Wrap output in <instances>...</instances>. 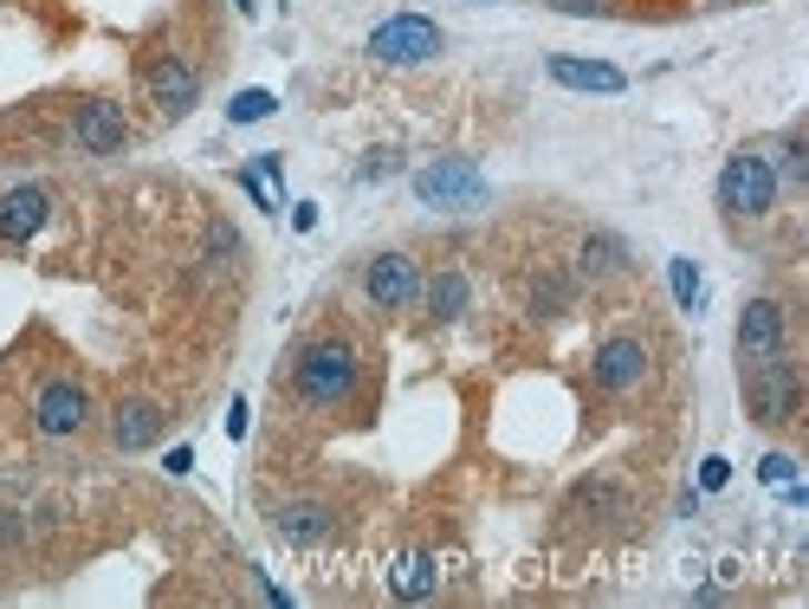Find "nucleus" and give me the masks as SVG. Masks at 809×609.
I'll list each match as a JSON object with an SVG mask.
<instances>
[{"mask_svg":"<svg viewBox=\"0 0 809 609\" xmlns=\"http://www.w3.org/2000/svg\"><path fill=\"white\" fill-rule=\"evenodd\" d=\"M797 396H803V382H797V363L783 350L745 357V409L765 421V428H783V421L797 416Z\"/></svg>","mask_w":809,"mask_h":609,"instance_id":"obj_1","label":"nucleus"},{"mask_svg":"<svg viewBox=\"0 0 809 609\" xmlns=\"http://www.w3.org/2000/svg\"><path fill=\"white\" fill-rule=\"evenodd\" d=\"M777 201V169L765 150H738L726 162V176H719V208L732 214V221H751V214H765Z\"/></svg>","mask_w":809,"mask_h":609,"instance_id":"obj_2","label":"nucleus"},{"mask_svg":"<svg viewBox=\"0 0 809 609\" xmlns=\"http://www.w3.org/2000/svg\"><path fill=\"white\" fill-rule=\"evenodd\" d=\"M298 389H304V402H343V396L357 389V357H350V343H311V350L298 357Z\"/></svg>","mask_w":809,"mask_h":609,"instance_id":"obj_3","label":"nucleus"},{"mask_svg":"<svg viewBox=\"0 0 809 609\" xmlns=\"http://www.w3.org/2000/svg\"><path fill=\"white\" fill-rule=\"evenodd\" d=\"M435 52H441V27L421 20V13H396L369 33V59H382V66H421Z\"/></svg>","mask_w":809,"mask_h":609,"instance_id":"obj_4","label":"nucleus"},{"mask_svg":"<svg viewBox=\"0 0 809 609\" xmlns=\"http://www.w3.org/2000/svg\"><path fill=\"white\" fill-rule=\"evenodd\" d=\"M415 194H421L428 208H479V201H486V176H479L473 162L447 156V162H435V169L415 176Z\"/></svg>","mask_w":809,"mask_h":609,"instance_id":"obj_5","label":"nucleus"},{"mask_svg":"<svg viewBox=\"0 0 809 609\" xmlns=\"http://www.w3.org/2000/svg\"><path fill=\"white\" fill-rule=\"evenodd\" d=\"M363 292L382 304V311H402V304L421 292L415 260H408V253H376V260H369V272H363Z\"/></svg>","mask_w":809,"mask_h":609,"instance_id":"obj_6","label":"nucleus"},{"mask_svg":"<svg viewBox=\"0 0 809 609\" xmlns=\"http://www.w3.org/2000/svg\"><path fill=\"white\" fill-rule=\"evenodd\" d=\"M91 416V396L78 389V382H46L39 389V402H33V421H39V435H72L78 421Z\"/></svg>","mask_w":809,"mask_h":609,"instance_id":"obj_7","label":"nucleus"},{"mask_svg":"<svg viewBox=\"0 0 809 609\" xmlns=\"http://www.w3.org/2000/svg\"><path fill=\"white\" fill-rule=\"evenodd\" d=\"M78 143H84V150L91 156H117L123 150V143H130V123H123V111H117V104H104V98H98V104H78Z\"/></svg>","mask_w":809,"mask_h":609,"instance_id":"obj_8","label":"nucleus"},{"mask_svg":"<svg viewBox=\"0 0 809 609\" xmlns=\"http://www.w3.org/2000/svg\"><path fill=\"white\" fill-rule=\"evenodd\" d=\"M641 377H648V350H641V338H609L602 350H596V382H602V389H635Z\"/></svg>","mask_w":809,"mask_h":609,"instance_id":"obj_9","label":"nucleus"},{"mask_svg":"<svg viewBox=\"0 0 809 609\" xmlns=\"http://www.w3.org/2000/svg\"><path fill=\"white\" fill-rule=\"evenodd\" d=\"M783 350V311L771 299H751L738 318V357H771Z\"/></svg>","mask_w":809,"mask_h":609,"instance_id":"obj_10","label":"nucleus"},{"mask_svg":"<svg viewBox=\"0 0 809 609\" xmlns=\"http://www.w3.org/2000/svg\"><path fill=\"white\" fill-rule=\"evenodd\" d=\"M46 189H13V194H0V240H33L39 228H46Z\"/></svg>","mask_w":809,"mask_h":609,"instance_id":"obj_11","label":"nucleus"},{"mask_svg":"<svg viewBox=\"0 0 809 609\" xmlns=\"http://www.w3.org/2000/svg\"><path fill=\"white\" fill-rule=\"evenodd\" d=\"M149 91H156V104L169 117H182L194 104V91H201V78L188 72L182 59H156V72H149Z\"/></svg>","mask_w":809,"mask_h":609,"instance_id":"obj_12","label":"nucleus"},{"mask_svg":"<svg viewBox=\"0 0 809 609\" xmlns=\"http://www.w3.org/2000/svg\"><path fill=\"white\" fill-rule=\"evenodd\" d=\"M551 78L557 84H570V91H622L628 78L616 66H602V59H551Z\"/></svg>","mask_w":809,"mask_h":609,"instance_id":"obj_13","label":"nucleus"},{"mask_svg":"<svg viewBox=\"0 0 809 609\" xmlns=\"http://www.w3.org/2000/svg\"><path fill=\"white\" fill-rule=\"evenodd\" d=\"M111 435H117V448L137 455V448H149V441L162 435V409H156V402H123L117 421H111Z\"/></svg>","mask_w":809,"mask_h":609,"instance_id":"obj_14","label":"nucleus"},{"mask_svg":"<svg viewBox=\"0 0 809 609\" xmlns=\"http://www.w3.org/2000/svg\"><path fill=\"white\" fill-rule=\"evenodd\" d=\"M389 590L408 597V603H415V597H435V558H428V551H402L396 571H389Z\"/></svg>","mask_w":809,"mask_h":609,"instance_id":"obj_15","label":"nucleus"},{"mask_svg":"<svg viewBox=\"0 0 809 609\" xmlns=\"http://www.w3.org/2000/svg\"><path fill=\"white\" fill-rule=\"evenodd\" d=\"M272 526H279V538H292V545H318V538H331V512L324 506H286Z\"/></svg>","mask_w":809,"mask_h":609,"instance_id":"obj_16","label":"nucleus"},{"mask_svg":"<svg viewBox=\"0 0 809 609\" xmlns=\"http://www.w3.org/2000/svg\"><path fill=\"white\" fill-rule=\"evenodd\" d=\"M428 311L435 318H460L467 311V272H435L428 279Z\"/></svg>","mask_w":809,"mask_h":609,"instance_id":"obj_17","label":"nucleus"},{"mask_svg":"<svg viewBox=\"0 0 809 609\" xmlns=\"http://www.w3.org/2000/svg\"><path fill=\"white\" fill-rule=\"evenodd\" d=\"M583 267L589 272H616L622 267V240H616V233H589L583 240Z\"/></svg>","mask_w":809,"mask_h":609,"instance_id":"obj_18","label":"nucleus"},{"mask_svg":"<svg viewBox=\"0 0 809 609\" xmlns=\"http://www.w3.org/2000/svg\"><path fill=\"white\" fill-rule=\"evenodd\" d=\"M667 279H673V299H680V311H699V267L693 260H667Z\"/></svg>","mask_w":809,"mask_h":609,"instance_id":"obj_19","label":"nucleus"},{"mask_svg":"<svg viewBox=\"0 0 809 609\" xmlns=\"http://www.w3.org/2000/svg\"><path fill=\"white\" fill-rule=\"evenodd\" d=\"M272 104H279V98H272V91H240V98H233V104H227V117H233V123H259V117H272Z\"/></svg>","mask_w":809,"mask_h":609,"instance_id":"obj_20","label":"nucleus"},{"mask_svg":"<svg viewBox=\"0 0 809 609\" xmlns=\"http://www.w3.org/2000/svg\"><path fill=\"white\" fill-rule=\"evenodd\" d=\"M758 473H765L771 487H797V460H790V455H765V460H758Z\"/></svg>","mask_w":809,"mask_h":609,"instance_id":"obj_21","label":"nucleus"},{"mask_svg":"<svg viewBox=\"0 0 809 609\" xmlns=\"http://www.w3.org/2000/svg\"><path fill=\"white\" fill-rule=\"evenodd\" d=\"M531 299H538V311H563V304H570V286H563V279H545Z\"/></svg>","mask_w":809,"mask_h":609,"instance_id":"obj_22","label":"nucleus"},{"mask_svg":"<svg viewBox=\"0 0 809 609\" xmlns=\"http://www.w3.org/2000/svg\"><path fill=\"white\" fill-rule=\"evenodd\" d=\"M726 480H732V460H706V467H699V487H706V493H719V487H726Z\"/></svg>","mask_w":809,"mask_h":609,"instance_id":"obj_23","label":"nucleus"},{"mask_svg":"<svg viewBox=\"0 0 809 609\" xmlns=\"http://www.w3.org/2000/svg\"><path fill=\"white\" fill-rule=\"evenodd\" d=\"M783 169H790V176H797V182H803V137H790V143H783Z\"/></svg>","mask_w":809,"mask_h":609,"instance_id":"obj_24","label":"nucleus"},{"mask_svg":"<svg viewBox=\"0 0 809 609\" xmlns=\"http://www.w3.org/2000/svg\"><path fill=\"white\" fill-rule=\"evenodd\" d=\"M233 247H240V240H233V228H214V233H208V253H214V260H221V253H233Z\"/></svg>","mask_w":809,"mask_h":609,"instance_id":"obj_25","label":"nucleus"},{"mask_svg":"<svg viewBox=\"0 0 809 609\" xmlns=\"http://www.w3.org/2000/svg\"><path fill=\"white\" fill-rule=\"evenodd\" d=\"M162 467H169V473H188V467H194V448H176V455L162 460Z\"/></svg>","mask_w":809,"mask_h":609,"instance_id":"obj_26","label":"nucleus"}]
</instances>
